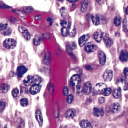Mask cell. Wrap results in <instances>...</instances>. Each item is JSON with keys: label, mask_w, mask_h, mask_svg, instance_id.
Listing matches in <instances>:
<instances>
[{"label": "cell", "mask_w": 128, "mask_h": 128, "mask_svg": "<svg viewBox=\"0 0 128 128\" xmlns=\"http://www.w3.org/2000/svg\"><path fill=\"white\" fill-rule=\"evenodd\" d=\"M107 88L106 85L104 83H99L96 84L93 90L94 94H100L104 92V90Z\"/></svg>", "instance_id": "1"}, {"label": "cell", "mask_w": 128, "mask_h": 128, "mask_svg": "<svg viewBox=\"0 0 128 128\" xmlns=\"http://www.w3.org/2000/svg\"><path fill=\"white\" fill-rule=\"evenodd\" d=\"M3 45L8 49H13L16 46V41L13 39H7L3 42Z\"/></svg>", "instance_id": "2"}, {"label": "cell", "mask_w": 128, "mask_h": 128, "mask_svg": "<svg viewBox=\"0 0 128 128\" xmlns=\"http://www.w3.org/2000/svg\"><path fill=\"white\" fill-rule=\"evenodd\" d=\"M18 29L19 31L21 32V34L23 35L24 38L27 41H29V40L30 39V38H31V35H30V33H29V32L28 31V30L25 27L19 25V26H18Z\"/></svg>", "instance_id": "3"}, {"label": "cell", "mask_w": 128, "mask_h": 128, "mask_svg": "<svg viewBox=\"0 0 128 128\" xmlns=\"http://www.w3.org/2000/svg\"><path fill=\"white\" fill-rule=\"evenodd\" d=\"M81 82V79L80 76L78 74H75L72 76L70 79V83L73 88L80 85Z\"/></svg>", "instance_id": "4"}, {"label": "cell", "mask_w": 128, "mask_h": 128, "mask_svg": "<svg viewBox=\"0 0 128 128\" xmlns=\"http://www.w3.org/2000/svg\"><path fill=\"white\" fill-rule=\"evenodd\" d=\"M113 77V72L111 70H106L103 74V79L105 81L110 82Z\"/></svg>", "instance_id": "5"}, {"label": "cell", "mask_w": 128, "mask_h": 128, "mask_svg": "<svg viewBox=\"0 0 128 128\" xmlns=\"http://www.w3.org/2000/svg\"><path fill=\"white\" fill-rule=\"evenodd\" d=\"M96 46L93 42H88L85 45V50L88 53H92L96 51Z\"/></svg>", "instance_id": "6"}, {"label": "cell", "mask_w": 128, "mask_h": 128, "mask_svg": "<svg viewBox=\"0 0 128 128\" xmlns=\"http://www.w3.org/2000/svg\"><path fill=\"white\" fill-rule=\"evenodd\" d=\"M103 39H104V42H105V45L107 47H110L112 45V39L110 38V36L107 35L106 33H104L103 34V37H102Z\"/></svg>", "instance_id": "7"}, {"label": "cell", "mask_w": 128, "mask_h": 128, "mask_svg": "<svg viewBox=\"0 0 128 128\" xmlns=\"http://www.w3.org/2000/svg\"><path fill=\"white\" fill-rule=\"evenodd\" d=\"M89 38H90V35H84L81 36L80 38L79 39V41H78L79 45L81 47H83L84 45L86 44Z\"/></svg>", "instance_id": "8"}, {"label": "cell", "mask_w": 128, "mask_h": 128, "mask_svg": "<svg viewBox=\"0 0 128 128\" xmlns=\"http://www.w3.org/2000/svg\"><path fill=\"white\" fill-rule=\"evenodd\" d=\"M117 85L119 86V88H123V90H128V83L124 79H120L117 81Z\"/></svg>", "instance_id": "9"}, {"label": "cell", "mask_w": 128, "mask_h": 128, "mask_svg": "<svg viewBox=\"0 0 128 128\" xmlns=\"http://www.w3.org/2000/svg\"><path fill=\"white\" fill-rule=\"evenodd\" d=\"M91 90H92V86H91V83L89 81L86 82L84 83V88H83V91L85 94H89L91 92Z\"/></svg>", "instance_id": "10"}, {"label": "cell", "mask_w": 128, "mask_h": 128, "mask_svg": "<svg viewBox=\"0 0 128 128\" xmlns=\"http://www.w3.org/2000/svg\"><path fill=\"white\" fill-rule=\"evenodd\" d=\"M41 86L39 85H33L31 86L30 89V93L32 95L37 94L40 91Z\"/></svg>", "instance_id": "11"}, {"label": "cell", "mask_w": 128, "mask_h": 128, "mask_svg": "<svg viewBox=\"0 0 128 128\" xmlns=\"http://www.w3.org/2000/svg\"><path fill=\"white\" fill-rule=\"evenodd\" d=\"M103 33L100 30H97L94 34V38L97 42H100L103 37Z\"/></svg>", "instance_id": "12"}, {"label": "cell", "mask_w": 128, "mask_h": 128, "mask_svg": "<svg viewBox=\"0 0 128 128\" xmlns=\"http://www.w3.org/2000/svg\"><path fill=\"white\" fill-rule=\"evenodd\" d=\"M36 118L40 126L43 124V117H42V112L40 109H37L36 111Z\"/></svg>", "instance_id": "13"}, {"label": "cell", "mask_w": 128, "mask_h": 128, "mask_svg": "<svg viewBox=\"0 0 128 128\" xmlns=\"http://www.w3.org/2000/svg\"><path fill=\"white\" fill-rule=\"evenodd\" d=\"M106 55L104 53V52L100 51L99 53V63L101 65L103 66L105 65V62H106Z\"/></svg>", "instance_id": "14"}, {"label": "cell", "mask_w": 128, "mask_h": 128, "mask_svg": "<svg viewBox=\"0 0 128 128\" xmlns=\"http://www.w3.org/2000/svg\"><path fill=\"white\" fill-rule=\"evenodd\" d=\"M27 71V69L24 66H19L17 68V74L19 77H22Z\"/></svg>", "instance_id": "15"}, {"label": "cell", "mask_w": 128, "mask_h": 128, "mask_svg": "<svg viewBox=\"0 0 128 128\" xmlns=\"http://www.w3.org/2000/svg\"><path fill=\"white\" fill-rule=\"evenodd\" d=\"M93 115L96 117H102L104 115V112L103 109L101 108H95L93 109Z\"/></svg>", "instance_id": "16"}, {"label": "cell", "mask_w": 128, "mask_h": 128, "mask_svg": "<svg viewBox=\"0 0 128 128\" xmlns=\"http://www.w3.org/2000/svg\"><path fill=\"white\" fill-rule=\"evenodd\" d=\"M42 82V79L39 76H32L31 80V86L33 85H39Z\"/></svg>", "instance_id": "17"}, {"label": "cell", "mask_w": 128, "mask_h": 128, "mask_svg": "<svg viewBox=\"0 0 128 128\" xmlns=\"http://www.w3.org/2000/svg\"><path fill=\"white\" fill-rule=\"evenodd\" d=\"M75 114H76V111L74 109H69L67 111H66L65 114V116L66 118H73L75 116Z\"/></svg>", "instance_id": "18"}, {"label": "cell", "mask_w": 128, "mask_h": 128, "mask_svg": "<svg viewBox=\"0 0 128 128\" xmlns=\"http://www.w3.org/2000/svg\"><path fill=\"white\" fill-rule=\"evenodd\" d=\"M128 59V53L126 50H122L120 54V60L122 62L127 61Z\"/></svg>", "instance_id": "19"}, {"label": "cell", "mask_w": 128, "mask_h": 128, "mask_svg": "<svg viewBox=\"0 0 128 128\" xmlns=\"http://www.w3.org/2000/svg\"><path fill=\"white\" fill-rule=\"evenodd\" d=\"M80 126L81 128H92L91 124L87 120H83L80 122Z\"/></svg>", "instance_id": "20"}, {"label": "cell", "mask_w": 128, "mask_h": 128, "mask_svg": "<svg viewBox=\"0 0 128 128\" xmlns=\"http://www.w3.org/2000/svg\"><path fill=\"white\" fill-rule=\"evenodd\" d=\"M10 89V86L8 84L3 83L0 85V92L1 93H5L7 92Z\"/></svg>", "instance_id": "21"}, {"label": "cell", "mask_w": 128, "mask_h": 128, "mask_svg": "<svg viewBox=\"0 0 128 128\" xmlns=\"http://www.w3.org/2000/svg\"><path fill=\"white\" fill-rule=\"evenodd\" d=\"M120 108V106L118 103H113L111 106V112L113 113H117L119 111Z\"/></svg>", "instance_id": "22"}, {"label": "cell", "mask_w": 128, "mask_h": 128, "mask_svg": "<svg viewBox=\"0 0 128 128\" xmlns=\"http://www.w3.org/2000/svg\"><path fill=\"white\" fill-rule=\"evenodd\" d=\"M91 20H92L93 23L96 26L99 24L100 23V19L99 16L97 15H91Z\"/></svg>", "instance_id": "23"}, {"label": "cell", "mask_w": 128, "mask_h": 128, "mask_svg": "<svg viewBox=\"0 0 128 128\" xmlns=\"http://www.w3.org/2000/svg\"><path fill=\"white\" fill-rule=\"evenodd\" d=\"M113 96L116 99H119L121 97V89L118 88L114 90Z\"/></svg>", "instance_id": "24"}, {"label": "cell", "mask_w": 128, "mask_h": 128, "mask_svg": "<svg viewBox=\"0 0 128 128\" xmlns=\"http://www.w3.org/2000/svg\"><path fill=\"white\" fill-rule=\"evenodd\" d=\"M40 42H41L40 38L38 35H36L35 37L34 38V39H33L34 44L35 45L37 46V45H40Z\"/></svg>", "instance_id": "25"}, {"label": "cell", "mask_w": 128, "mask_h": 128, "mask_svg": "<svg viewBox=\"0 0 128 128\" xmlns=\"http://www.w3.org/2000/svg\"><path fill=\"white\" fill-rule=\"evenodd\" d=\"M12 96L15 99H17L19 96V91L17 88H14L12 91Z\"/></svg>", "instance_id": "26"}, {"label": "cell", "mask_w": 128, "mask_h": 128, "mask_svg": "<svg viewBox=\"0 0 128 128\" xmlns=\"http://www.w3.org/2000/svg\"><path fill=\"white\" fill-rule=\"evenodd\" d=\"M73 91L76 94H80L83 91V88H82L81 86L80 85H78V86H75L73 88Z\"/></svg>", "instance_id": "27"}, {"label": "cell", "mask_w": 128, "mask_h": 128, "mask_svg": "<svg viewBox=\"0 0 128 128\" xmlns=\"http://www.w3.org/2000/svg\"><path fill=\"white\" fill-rule=\"evenodd\" d=\"M88 7V2L87 1H85L83 2V3L82 4L81 6V11L83 12H85L87 10Z\"/></svg>", "instance_id": "28"}, {"label": "cell", "mask_w": 128, "mask_h": 128, "mask_svg": "<svg viewBox=\"0 0 128 128\" xmlns=\"http://www.w3.org/2000/svg\"><path fill=\"white\" fill-rule=\"evenodd\" d=\"M60 13L63 17H66L67 15V10L65 7L61 8Z\"/></svg>", "instance_id": "29"}, {"label": "cell", "mask_w": 128, "mask_h": 128, "mask_svg": "<svg viewBox=\"0 0 128 128\" xmlns=\"http://www.w3.org/2000/svg\"><path fill=\"white\" fill-rule=\"evenodd\" d=\"M114 25L116 26V27H118L121 24V19L118 16H116L114 18Z\"/></svg>", "instance_id": "30"}, {"label": "cell", "mask_w": 128, "mask_h": 128, "mask_svg": "<svg viewBox=\"0 0 128 128\" xmlns=\"http://www.w3.org/2000/svg\"><path fill=\"white\" fill-rule=\"evenodd\" d=\"M111 92H112V90H111V89L110 88H106L104 90V92L102 93V94L105 96H109V95H110Z\"/></svg>", "instance_id": "31"}, {"label": "cell", "mask_w": 128, "mask_h": 128, "mask_svg": "<svg viewBox=\"0 0 128 128\" xmlns=\"http://www.w3.org/2000/svg\"><path fill=\"white\" fill-rule=\"evenodd\" d=\"M20 103H21V106H27L28 104V100L25 98H23L20 101Z\"/></svg>", "instance_id": "32"}, {"label": "cell", "mask_w": 128, "mask_h": 128, "mask_svg": "<svg viewBox=\"0 0 128 128\" xmlns=\"http://www.w3.org/2000/svg\"><path fill=\"white\" fill-rule=\"evenodd\" d=\"M61 33L64 36H67L69 35V30L66 27H63L61 28Z\"/></svg>", "instance_id": "33"}, {"label": "cell", "mask_w": 128, "mask_h": 128, "mask_svg": "<svg viewBox=\"0 0 128 128\" xmlns=\"http://www.w3.org/2000/svg\"><path fill=\"white\" fill-rule=\"evenodd\" d=\"M6 107V103L3 100L0 101V112H2Z\"/></svg>", "instance_id": "34"}, {"label": "cell", "mask_w": 128, "mask_h": 128, "mask_svg": "<svg viewBox=\"0 0 128 128\" xmlns=\"http://www.w3.org/2000/svg\"><path fill=\"white\" fill-rule=\"evenodd\" d=\"M66 100H67V102L68 103H69V104L72 103L73 100V96L72 94L69 95V96H67V97Z\"/></svg>", "instance_id": "35"}, {"label": "cell", "mask_w": 128, "mask_h": 128, "mask_svg": "<svg viewBox=\"0 0 128 128\" xmlns=\"http://www.w3.org/2000/svg\"><path fill=\"white\" fill-rule=\"evenodd\" d=\"M11 33V30L10 28H7L6 29L4 30V32H3V35H6V36H7V35H10Z\"/></svg>", "instance_id": "36"}, {"label": "cell", "mask_w": 128, "mask_h": 128, "mask_svg": "<svg viewBox=\"0 0 128 128\" xmlns=\"http://www.w3.org/2000/svg\"><path fill=\"white\" fill-rule=\"evenodd\" d=\"M7 28V24L0 23V31H3Z\"/></svg>", "instance_id": "37"}, {"label": "cell", "mask_w": 128, "mask_h": 128, "mask_svg": "<svg viewBox=\"0 0 128 128\" xmlns=\"http://www.w3.org/2000/svg\"><path fill=\"white\" fill-rule=\"evenodd\" d=\"M76 28H73L72 29V30L71 31V32L70 33V36H71V37H74V36H76Z\"/></svg>", "instance_id": "38"}, {"label": "cell", "mask_w": 128, "mask_h": 128, "mask_svg": "<svg viewBox=\"0 0 128 128\" xmlns=\"http://www.w3.org/2000/svg\"><path fill=\"white\" fill-rule=\"evenodd\" d=\"M68 93H69V89L67 86H64L63 88V94L64 96H67Z\"/></svg>", "instance_id": "39"}, {"label": "cell", "mask_w": 128, "mask_h": 128, "mask_svg": "<svg viewBox=\"0 0 128 128\" xmlns=\"http://www.w3.org/2000/svg\"><path fill=\"white\" fill-rule=\"evenodd\" d=\"M105 98L104 97H100L99 98V103L100 104H102V103H104V102H105Z\"/></svg>", "instance_id": "40"}, {"label": "cell", "mask_w": 128, "mask_h": 128, "mask_svg": "<svg viewBox=\"0 0 128 128\" xmlns=\"http://www.w3.org/2000/svg\"><path fill=\"white\" fill-rule=\"evenodd\" d=\"M67 22L66 21H60V25L61 26H63V27H65V26H66Z\"/></svg>", "instance_id": "41"}, {"label": "cell", "mask_w": 128, "mask_h": 128, "mask_svg": "<svg viewBox=\"0 0 128 128\" xmlns=\"http://www.w3.org/2000/svg\"><path fill=\"white\" fill-rule=\"evenodd\" d=\"M124 74L126 77H128V68H124Z\"/></svg>", "instance_id": "42"}, {"label": "cell", "mask_w": 128, "mask_h": 128, "mask_svg": "<svg viewBox=\"0 0 128 128\" xmlns=\"http://www.w3.org/2000/svg\"><path fill=\"white\" fill-rule=\"evenodd\" d=\"M97 2L98 3H99V4H100V5L104 3V1H97Z\"/></svg>", "instance_id": "43"}, {"label": "cell", "mask_w": 128, "mask_h": 128, "mask_svg": "<svg viewBox=\"0 0 128 128\" xmlns=\"http://www.w3.org/2000/svg\"><path fill=\"white\" fill-rule=\"evenodd\" d=\"M126 13L127 15H128V6L126 7Z\"/></svg>", "instance_id": "44"}, {"label": "cell", "mask_w": 128, "mask_h": 128, "mask_svg": "<svg viewBox=\"0 0 128 128\" xmlns=\"http://www.w3.org/2000/svg\"><path fill=\"white\" fill-rule=\"evenodd\" d=\"M60 128H67V127L66 126H62L60 127Z\"/></svg>", "instance_id": "45"}, {"label": "cell", "mask_w": 128, "mask_h": 128, "mask_svg": "<svg viewBox=\"0 0 128 128\" xmlns=\"http://www.w3.org/2000/svg\"><path fill=\"white\" fill-rule=\"evenodd\" d=\"M69 2H70V3H75V2H76V1H69Z\"/></svg>", "instance_id": "46"}, {"label": "cell", "mask_w": 128, "mask_h": 128, "mask_svg": "<svg viewBox=\"0 0 128 128\" xmlns=\"http://www.w3.org/2000/svg\"><path fill=\"white\" fill-rule=\"evenodd\" d=\"M4 128H7V126H6V127H4Z\"/></svg>", "instance_id": "47"}, {"label": "cell", "mask_w": 128, "mask_h": 128, "mask_svg": "<svg viewBox=\"0 0 128 128\" xmlns=\"http://www.w3.org/2000/svg\"></svg>", "instance_id": "48"}]
</instances>
